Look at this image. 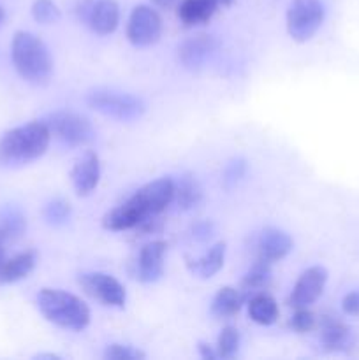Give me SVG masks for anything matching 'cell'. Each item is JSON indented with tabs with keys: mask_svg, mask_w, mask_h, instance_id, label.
Listing matches in <instances>:
<instances>
[{
	"mask_svg": "<svg viewBox=\"0 0 359 360\" xmlns=\"http://www.w3.org/2000/svg\"><path fill=\"white\" fill-rule=\"evenodd\" d=\"M218 7V0H183L178 7V18L185 27H196L206 23Z\"/></svg>",
	"mask_w": 359,
	"mask_h": 360,
	"instance_id": "16",
	"label": "cell"
},
{
	"mask_svg": "<svg viewBox=\"0 0 359 360\" xmlns=\"http://www.w3.org/2000/svg\"><path fill=\"white\" fill-rule=\"evenodd\" d=\"M70 178H73V185L77 195H88L94 192L99 178H101V164H99L97 155L94 151H87L83 158H80L73 167Z\"/></svg>",
	"mask_w": 359,
	"mask_h": 360,
	"instance_id": "14",
	"label": "cell"
},
{
	"mask_svg": "<svg viewBox=\"0 0 359 360\" xmlns=\"http://www.w3.org/2000/svg\"><path fill=\"white\" fill-rule=\"evenodd\" d=\"M2 18H4V11H2V7H0V21H2Z\"/></svg>",
	"mask_w": 359,
	"mask_h": 360,
	"instance_id": "38",
	"label": "cell"
},
{
	"mask_svg": "<svg viewBox=\"0 0 359 360\" xmlns=\"http://www.w3.org/2000/svg\"><path fill=\"white\" fill-rule=\"evenodd\" d=\"M51 132L44 122H32L4 134L0 139V162L9 165L27 164L48 150Z\"/></svg>",
	"mask_w": 359,
	"mask_h": 360,
	"instance_id": "1",
	"label": "cell"
},
{
	"mask_svg": "<svg viewBox=\"0 0 359 360\" xmlns=\"http://www.w3.org/2000/svg\"><path fill=\"white\" fill-rule=\"evenodd\" d=\"M46 127L49 129L51 136L60 139L69 146H81L94 141L95 130L92 123L84 116L69 111L51 112L44 120Z\"/></svg>",
	"mask_w": 359,
	"mask_h": 360,
	"instance_id": "7",
	"label": "cell"
},
{
	"mask_svg": "<svg viewBox=\"0 0 359 360\" xmlns=\"http://www.w3.org/2000/svg\"><path fill=\"white\" fill-rule=\"evenodd\" d=\"M13 63L18 74L28 83L44 84L53 74V60L49 49L37 35L30 32H16L11 46Z\"/></svg>",
	"mask_w": 359,
	"mask_h": 360,
	"instance_id": "2",
	"label": "cell"
},
{
	"mask_svg": "<svg viewBox=\"0 0 359 360\" xmlns=\"http://www.w3.org/2000/svg\"><path fill=\"white\" fill-rule=\"evenodd\" d=\"M162 20L150 6L134 7L127 23V37L134 46H150L160 39Z\"/></svg>",
	"mask_w": 359,
	"mask_h": 360,
	"instance_id": "9",
	"label": "cell"
},
{
	"mask_svg": "<svg viewBox=\"0 0 359 360\" xmlns=\"http://www.w3.org/2000/svg\"><path fill=\"white\" fill-rule=\"evenodd\" d=\"M292 250V239L289 234L278 229H264L259 239V259L266 262H277L282 260Z\"/></svg>",
	"mask_w": 359,
	"mask_h": 360,
	"instance_id": "15",
	"label": "cell"
},
{
	"mask_svg": "<svg viewBox=\"0 0 359 360\" xmlns=\"http://www.w3.org/2000/svg\"><path fill=\"white\" fill-rule=\"evenodd\" d=\"M153 2L157 4L158 7H164V9H165V7H172V6H175V4L178 2V0H153Z\"/></svg>",
	"mask_w": 359,
	"mask_h": 360,
	"instance_id": "35",
	"label": "cell"
},
{
	"mask_svg": "<svg viewBox=\"0 0 359 360\" xmlns=\"http://www.w3.org/2000/svg\"><path fill=\"white\" fill-rule=\"evenodd\" d=\"M27 229V220L23 213L14 206H6L0 211V234L6 238L7 243H13L23 236Z\"/></svg>",
	"mask_w": 359,
	"mask_h": 360,
	"instance_id": "19",
	"label": "cell"
},
{
	"mask_svg": "<svg viewBox=\"0 0 359 360\" xmlns=\"http://www.w3.org/2000/svg\"><path fill=\"white\" fill-rule=\"evenodd\" d=\"M175 197L178 206L187 211L199 206V202L203 200V190H201L199 183H197L194 176L185 174L175 185Z\"/></svg>",
	"mask_w": 359,
	"mask_h": 360,
	"instance_id": "20",
	"label": "cell"
},
{
	"mask_svg": "<svg viewBox=\"0 0 359 360\" xmlns=\"http://www.w3.org/2000/svg\"><path fill=\"white\" fill-rule=\"evenodd\" d=\"M217 42L211 35L199 34L187 39L178 49V58L187 69H201L215 53Z\"/></svg>",
	"mask_w": 359,
	"mask_h": 360,
	"instance_id": "13",
	"label": "cell"
},
{
	"mask_svg": "<svg viewBox=\"0 0 359 360\" xmlns=\"http://www.w3.org/2000/svg\"><path fill=\"white\" fill-rule=\"evenodd\" d=\"M106 359L111 360H137L144 359V354L139 350H134L132 347H123V345H109L104 352Z\"/></svg>",
	"mask_w": 359,
	"mask_h": 360,
	"instance_id": "29",
	"label": "cell"
},
{
	"mask_svg": "<svg viewBox=\"0 0 359 360\" xmlns=\"http://www.w3.org/2000/svg\"><path fill=\"white\" fill-rule=\"evenodd\" d=\"M250 319L260 326H271L278 319V304L273 297L266 294H259L252 297L248 304Z\"/></svg>",
	"mask_w": 359,
	"mask_h": 360,
	"instance_id": "22",
	"label": "cell"
},
{
	"mask_svg": "<svg viewBox=\"0 0 359 360\" xmlns=\"http://www.w3.org/2000/svg\"><path fill=\"white\" fill-rule=\"evenodd\" d=\"M246 172V162L241 160V158H236V160L229 162L227 165H225L224 169V176H222V179H224V185L227 186H234L236 183L239 181V179L245 176Z\"/></svg>",
	"mask_w": 359,
	"mask_h": 360,
	"instance_id": "28",
	"label": "cell"
},
{
	"mask_svg": "<svg viewBox=\"0 0 359 360\" xmlns=\"http://www.w3.org/2000/svg\"><path fill=\"white\" fill-rule=\"evenodd\" d=\"M239 347V334L234 327H225L217 341V354L222 359L234 357Z\"/></svg>",
	"mask_w": 359,
	"mask_h": 360,
	"instance_id": "25",
	"label": "cell"
},
{
	"mask_svg": "<svg viewBox=\"0 0 359 360\" xmlns=\"http://www.w3.org/2000/svg\"><path fill=\"white\" fill-rule=\"evenodd\" d=\"M35 260L37 257L34 252H23L13 259H6L0 266V283H14L27 278L34 271Z\"/></svg>",
	"mask_w": 359,
	"mask_h": 360,
	"instance_id": "17",
	"label": "cell"
},
{
	"mask_svg": "<svg viewBox=\"0 0 359 360\" xmlns=\"http://www.w3.org/2000/svg\"><path fill=\"white\" fill-rule=\"evenodd\" d=\"M341 308H344V311L347 313V315H359V290L351 292V294L345 295L344 301H341Z\"/></svg>",
	"mask_w": 359,
	"mask_h": 360,
	"instance_id": "31",
	"label": "cell"
},
{
	"mask_svg": "<svg viewBox=\"0 0 359 360\" xmlns=\"http://www.w3.org/2000/svg\"><path fill=\"white\" fill-rule=\"evenodd\" d=\"M267 281H270V262L259 259L256 266L248 271L245 280H243V290L256 292L259 288L266 287Z\"/></svg>",
	"mask_w": 359,
	"mask_h": 360,
	"instance_id": "24",
	"label": "cell"
},
{
	"mask_svg": "<svg viewBox=\"0 0 359 360\" xmlns=\"http://www.w3.org/2000/svg\"><path fill=\"white\" fill-rule=\"evenodd\" d=\"M220 2V6H229V4L232 2V0H218Z\"/></svg>",
	"mask_w": 359,
	"mask_h": 360,
	"instance_id": "37",
	"label": "cell"
},
{
	"mask_svg": "<svg viewBox=\"0 0 359 360\" xmlns=\"http://www.w3.org/2000/svg\"><path fill=\"white\" fill-rule=\"evenodd\" d=\"M199 354H201V357L206 359V360H213L218 357L217 352H213V348H211L210 345H204V343H199Z\"/></svg>",
	"mask_w": 359,
	"mask_h": 360,
	"instance_id": "33",
	"label": "cell"
},
{
	"mask_svg": "<svg viewBox=\"0 0 359 360\" xmlns=\"http://www.w3.org/2000/svg\"><path fill=\"white\" fill-rule=\"evenodd\" d=\"M37 304L46 320L62 329L83 330L90 323V309L76 295L55 288H42Z\"/></svg>",
	"mask_w": 359,
	"mask_h": 360,
	"instance_id": "3",
	"label": "cell"
},
{
	"mask_svg": "<svg viewBox=\"0 0 359 360\" xmlns=\"http://www.w3.org/2000/svg\"><path fill=\"white\" fill-rule=\"evenodd\" d=\"M225 259V243H217L204 257L197 259L192 264V271L201 278H211L217 274L224 266Z\"/></svg>",
	"mask_w": 359,
	"mask_h": 360,
	"instance_id": "23",
	"label": "cell"
},
{
	"mask_svg": "<svg viewBox=\"0 0 359 360\" xmlns=\"http://www.w3.org/2000/svg\"><path fill=\"white\" fill-rule=\"evenodd\" d=\"M35 359H53V360H55V359H60V357H58V355H53V354H41V355H37Z\"/></svg>",
	"mask_w": 359,
	"mask_h": 360,
	"instance_id": "36",
	"label": "cell"
},
{
	"mask_svg": "<svg viewBox=\"0 0 359 360\" xmlns=\"http://www.w3.org/2000/svg\"><path fill=\"white\" fill-rule=\"evenodd\" d=\"M327 281V271L324 267L315 266L306 269L296 281V287L291 295V304L294 308H308L322 295Z\"/></svg>",
	"mask_w": 359,
	"mask_h": 360,
	"instance_id": "11",
	"label": "cell"
},
{
	"mask_svg": "<svg viewBox=\"0 0 359 360\" xmlns=\"http://www.w3.org/2000/svg\"><path fill=\"white\" fill-rule=\"evenodd\" d=\"M243 295L236 288L224 287L217 292L213 302H211V313L218 319H229L236 315L241 308Z\"/></svg>",
	"mask_w": 359,
	"mask_h": 360,
	"instance_id": "21",
	"label": "cell"
},
{
	"mask_svg": "<svg viewBox=\"0 0 359 360\" xmlns=\"http://www.w3.org/2000/svg\"><path fill=\"white\" fill-rule=\"evenodd\" d=\"M172 199H175V183L169 178H160L137 190L127 202L139 214L141 221H144L151 217H157L171 204Z\"/></svg>",
	"mask_w": 359,
	"mask_h": 360,
	"instance_id": "5",
	"label": "cell"
},
{
	"mask_svg": "<svg viewBox=\"0 0 359 360\" xmlns=\"http://www.w3.org/2000/svg\"><path fill=\"white\" fill-rule=\"evenodd\" d=\"M164 241H153L143 246L136 262V278H139L144 283H153L160 280L164 274V255H165Z\"/></svg>",
	"mask_w": 359,
	"mask_h": 360,
	"instance_id": "12",
	"label": "cell"
},
{
	"mask_svg": "<svg viewBox=\"0 0 359 360\" xmlns=\"http://www.w3.org/2000/svg\"><path fill=\"white\" fill-rule=\"evenodd\" d=\"M32 16L37 23L51 25L60 20V9L53 0H35L32 6Z\"/></svg>",
	"mask_w": 359,
	"mask_h": 360,
	"instance_id": "26",
	"label": "cell"
},
{
	"mask_svg": "<svg viewBox=\"0 0 359 360\" xmlns=\"http://www.w3.org/2000/svg\"><path fill=\"white\" fill-rule=\"evenodd\" d=\"M87 102L95 111L122 122H132L141 118L144 112V104L141 98L118 91L94 90L87 95Z\"/></svg>",
	"mask_w": 359,
	"mask_h": 360,
	"instance_id": "4",
	"label": "cell"
},
{
	"mask_svg": "<svg viewBox=\"0 0 359 360\" xmlns=\"http://www.w3.org/2000/svg\"><path fill=\"white\" fill-rule=\"evenodd\" d=\"M292 329L298 330V333H310V330L315 327V316L312 311H308L306 308H298L296 315L292 316L291 322Z\"/></svg>",
	"mask_w": 359,
	"mask_h": 360,
	"instance_id": "30",
	"label": "cell"
},
{
	"mask_svg": "<svg viewBox=\"0 0 359 360\" xmlns=\"http://www.w3.org/2000/svg\"><path fill=\"white\" fill-rule=\"evenodd\" d=\"M80 285L88 295L101 301L102 304L122 308L125 304V288L113 276L104 273H84L80 276Z\"/></svg>",
	"mask_w": 359,
	"mask_h": 360,
	"instance_id": "10",
	"label": "cell"
},
{
	"mask_svg": "<svg viewBox=\"0 0 359 360\" xmlns=\"http://www.w3.org/2000/svg\"><path fill=\"white\" fill-rule=\"evenodd\" d=\"M44 217L49 224L60 225L65 224L70 217V206L65 202V200H53L46 206Z\"/></svg>",
	"mask_w": 359,
	"mask_h": 360,
	"instance_id": "27",
	"label": "cell"
},
{
	"mask_svg": "<svg viewBox=\"0 0 359 360\" xmlns=\"http://www.w3.org/2000/svg\"><path fill=\"white\" fill-rule=\"evenodd\" d=\"M324 21L319 0H292L287 11V32L294 41L305 42L315 35Z\"/></svg>",
	"mask_w": 359,
	"mask_h": 360,
	"instance_id": "6",
	"label": "cell"
},
{
	"mask_svg": "<svg viewBox=\"0 0 359 360\" xmlns=\"http://www.w3.org/2000/svg\"><path fill=\"white\" fill-rule=\"evenodd\" d=\"M6 238H4L2 234H0V266H2L4 262H6Z\"/></svg>",
	"mask_w": 359,
	"mask_h": 360,
	"instance_id": "34",
	"label": "cell"
},
{
	"mask_svg": "<svg viewBox=\"0 0 359 360\" xmlns=\"http://www.w3.org/2000/svg\"><path fill=\"white\" fill-rule=\"evenodd\" d=\"M348 338H351V329L340 320L326 316L320 323V341L326 350H341L348 343Z\"/></svg>",
	"mask_w": 359,
	"mask_h": 360,
	"instance_id": "18",
	"label": "cell"
},
{
	"mask_svg": "<svg viewBox=\"0 0 359 360\" xmlns=\"http://www.w3.org/2000/svg\"><path fill=\"white\" fill-rule=\"evenodd\" d=\"M76 13L80 21L99 35L113 34L118 27L120 9L115 0H80Z\"/></svg>",
	"mask_w": 359,
	"mask_h": 360,
	"instance_id": "8",
	"label": "cell"
},
{
	"mask_svg": "<svg viewBox=\"0 0 359 360\" xmlns=\"http://www.w3.org/2000/svg\"><path fill=\"white\" fill-rule=\"evenodd\" d=\"M192 236L197 241H208L213 236V224L211 221H199L194 225Z\"/></svg>",
	"mask_w": 359,
	"mask_h": 360,
	"instance_id": "32",
	"label": "cell"
}]
</instances>
